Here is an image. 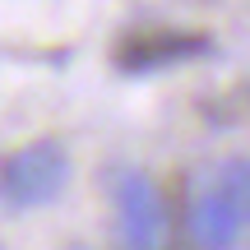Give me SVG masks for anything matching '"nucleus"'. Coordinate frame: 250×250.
<instances>
[{"label": "nucleus", "mask_w": 250, "mask_h": 250, "mask_svg": "<svg viewBox=\"0 0 250 250\" xmlns=\"http://www.w3.org/2000/svg\"><path fill=\"white\" fill-rule=\"evenodd\" d=\"M111 204H116V236L121 250H171V223L167 199L153 186L148 171H121L111 181Z\"/></svg>", "instance_id": "nucleus-1"}, {"label": "nucleus", "mask_w": 250, "mask_h": 250, "mask_svg": "<svg viewBox=\"0 0 250 250\" xmlns=\"http://www.w3.org/2000/svg\"><path fill=\"white\" fill-rule=\"evenodd\" d=\"M208 51V37L199 33H139L130 42H121L116 61L121 70H153V65H167V61H186V56Z\"/></svg>", "instance_id": "nucleus-4"}, {"label": "nucleus", "mask_w": 250, "mask_h": 250, "mask_svg": "<svg viewBox=\"0 0 250 250\" xmlns=\"http://www.w3.org/2000/svg\"><path fill=\"white\" fill-rule=\"evenodd\" d=\"M65 153L61 144L51 139H37L28 148H14L9 158H0V199L14 208H33L46 204V199L61 195L65 186Z\"/></svg>", "instance_id": "nucleus-2"}, {"label": "nucleus", "mask_w": 250, "mask_h": 250, "mask_svg": "<svg viewBox=\"0 0 250 250\" xmlns=\"http://www.w3.org/2000/svg\"><path fill=\"white\" fill-rule=\"evenodd\" d=\"M246 223H250L246 208L218 186V176L208 181V190L190 204V241L199 250H232Z\"/></svg>", "instance_id": "nucleus-3"}]
</instances>
